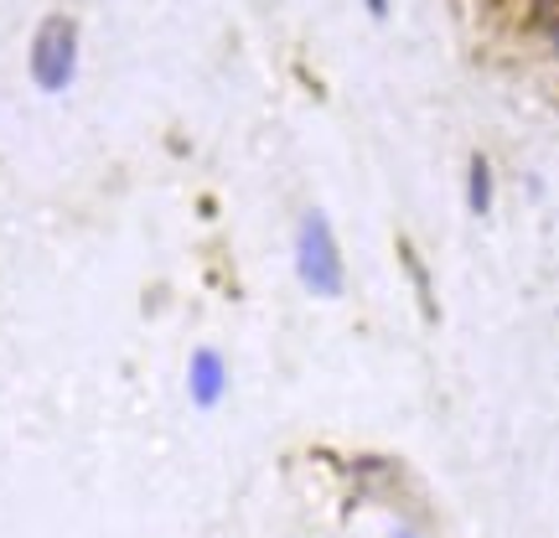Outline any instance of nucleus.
Segmentation results:
<instances>
[{"label": "nucleus", "instance_id": "nucleus-2", "mask_svg": "<svg viewBox=\"0 0 559 538\" xmlns=\"http://www.w3.org/2000/svg\"><path fill=\"white\" fill-rule=\"evenodd\" d=\"M26 68H32V83L41 94H68L79 79V21L62 16V11L41 16V26L32 32Z\"/></svg>", "mask_w": 559, "mask_h": 538}, {"label": "nucleus", "instance_id": "nucleus-6", "mask_svg": "<svg viewBox=\"0 0 559 538\" xmlns=\"http://www.w3.org/2000/svg\"><path fill=\"white\" fill-rule=\"evenodd\" d=\"M362 5H368V16L373 21H389V0H362Z\"/></svg>", "mask_w": 559, "mask_h": 538}, {"label": "nucleus", "instance_id": "nucleus-7", "mask_svg": "<svg viewBox=\"0 0 559 538\" xmlns=\"http://www.w3.org/2000/svg\"><path fill=\"white\" fill-rule=\"evenodd\" d=\"M394 538H419V534H409V528H400V534H394Z\"/></svg>", "mask_w": 559, "mask_h": 538}, {"label": "nucleus", "instance_id": "nucleus-5", "mask_svg": "<svg viewBox=\"0 0 559 538\" xmlns=\"http://www.w3.org/2000/svg\"><path fill=\"white\" fill-rule=\"evenodd\" d=\"M544 37H549V47L559 52V16H544Z\"/></svg>", "mask_w": 559, "mask_h": 538}, {"label": "nucleus", "instance_id": "nucleus-3", "mask_svg": "<svg viewBox=\"0 0 559 538\" xmlns=\"http://www.w3.org/2000/svg\"><path fill=\"white\" fill-rule=\"evenodd\" d=\"M187 394H192L198 409H213L228 394V362H223V352H213V347L192 352V362H187Z\"/></svg>", "mask_w": 559, "mask_h": 538}, {"label": "nucleus", "instance_id": "nucleus-4", "mask_svg": "<svg viewBox=\"0 0 559 538\" xmlns=\"http://www.w3.org/2000/svg\"><path fill=\"white\" fill-rule=\"evenodd\" d=\"M466 207H472V218L492 213V160L481 156V151L466 156Z\"/></svg>", "mask_w": 559, "mask_h": 538}, {"label": "nucleus", "instance_id": "nucleus-1", "mask_svg": "<svg viewBox=\"0 0 559 538\" xmlns=\"http://www.w3.org/2000/svg\"><path fill=\"white\" fill-rule=\"evenodd\" d=\"M296 279H300V290L317 300H337L347 290V264H342L332 218L321 207H311L296 228Z\"/></svg>", "mask_w": 559, "mask_h": 538}]
</instances>
